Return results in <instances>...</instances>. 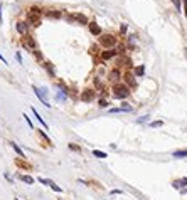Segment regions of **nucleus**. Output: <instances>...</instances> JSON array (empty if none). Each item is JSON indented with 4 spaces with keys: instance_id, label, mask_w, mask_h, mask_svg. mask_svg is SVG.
<instances>
[{
    "instance_id": "c756f323",
    "label": "nucleus",
    "mask_w": 187,
    "mask_h": 200,
    "mask_svg": "<svg viewBox=\"0 0 187 200\" xmlns=\"http://www.w3.org/2000/svg\"><path fill=\"white\" fill-rule=\"evenodd\" d=\"M37 182H39V183H42V185H47V187H49V180H47V178L39 177V178H37Z\"/></svg>"
},
{
    "instance_id": "dca6fc26",
    "label": "nucleus",
    "mask_w": 187,
    "mask_h": 200,
    "mask_svg": "<svg viewBox=\"0 0 187 200\" xmlns=\"http://www.w3.org/2000/svg\"><path fill=\"white\" fill-rule=\"evenodd\" d=\"M46 15L49 19H59V17H61V12H59V10H47Z\"/></svg>"
},
{
    "instance_id": "9d476101",
    "label": "nucleus",
    "mask_w": 187,
    "mask_h": 200,
    "mask_svg": "<svg viewBox=\"0 0 187 200\" xmlns=\"http://www.w3.org/2000/svg\"><path fill=\"white\" fill-rule=\"evenodd\" d=\"M30 109H32V114H34V116H36V120H37L39 123H41V125H42V128H44V130H47L49 126H47V123H46V121L42 120V116H41V114H39V113L36 111V108H30Z\"/></svg>"
},
{
    "instance_id": "6ab92c4d",
    "label": "nucleus",
    "mask_w": 187,
    "mask_h": 200,
    "mask_svg": "<svg viewBox=\"0 0 187 200\" xmlns=\"http://www.w3.org/2000/svg\"><path fill=\"white\" fill-rule=\"evenodd\" d=\"M37 135H39V138H41V140H44V141H46V145H47V146L51 145V140H49V136H47V135H46V133H44L42 130H37Z\"/></svg>"
},
{
    "instance_id": "c9c22d12",
    "label": "nucleus",
    "mask_w": 187,
    "mask_h": 200,
    "mask_svg": "<svg viewBox=\"0 0 187 200\" xmlns=\"http://www.w3.org/2000/svg\"><path fill=\"white\" fill-rule=\"evenodd\" d=\"M110 193H111V195H120V193H122V190H118V188H115V190H111Z\"/></svg>"
},
{
    "instance_id": "393cba45",
    "label": "nucleus",
    "mask_w": 187,
    "mask_h": 200,
    "mask_svg": "<svg viewBox=\"0 0 187 200\" xmlns=\"http://www.w3.org/2000/svg\"><path fill=\"white\" fill-rule=\"evenodd\" d=\"M15 165H17V167H20V168H30V165H29V163H25V162H22V160H17V162H15Z\"/></svg>"
},
{
    "instance_id": "b1692460",
    "label": "nucleus",
    "mask_w": 187,
    "mask_h": 200,
    "mask_svg": "<svg viewBox=\"0 0 187 200\" xmlns=\"http://www.w3.org/2000/svg\"><path fill=\"white\" fill-rule=\"evenodd\" d=\"M49 187H51V188H52L54 192H57V193H61V192H62V188H61V187H59V185H56V183H54L52 180H49Z\"/></svg>"
},
{
    "instance_id": "f3484780",
    "label": "nucleus",
    "mask_w": 187,
    "mask_h": 200,
    "mask_svg": "<svg viewBox=\"0 0 187 200\" xmlns=\"http://www.w3.org/2000/svg\"><path fill=\"white\" fill-rule=\"evenodd\" d=\"M118 79H120V71L113 69L111 72H110V81H111V83H117Z\"/></svg>"
},
{
    "instance_id": "2eb2a0df",
    "label": "nucleus",
    "mask_w": 187,
    "mask_h": 200,
    "mask_svg": "<svg viewBox=\"0 0 187 200\" xmlns=\"http://www.w3.org/2000/svg\"><path fill=\"white\" fill-rule=\"evenodd\" d=\"M10 146L14 148V151H15V153H17V155H19L20 158H25V155H24V151H22V150H20V146H19V145H17V143H14V141H10Z\"/></svg>"
},
{
    "instance_id": "79ce46f5",
    "label": "nucleus",
    "mask_w": 187,
    "mask_h": 200,
    "mask_svg": "<svg viewBox=\"0 0 187 200\" xmlns=\"http://www.w3.org/2000/svg\"><path fill=\"white\" fill-rule=\"evenodd\" d=\"M15 200H20V199H15Z\"/></svg>"
},
{
    "instance_id": "f704fd0d",
    "label": "nucleus",
    "mask_w": 187,
    "mask_h": 200,
    "mask_svg": "<svg viewBox=\"0 0 187 200\" xmlns=\"http://www.w3.org/2000/svg\"><path fill=\"white\" fill-rule=\"evenodd\" d=\"M110 113H123V111H122V108H111Z\"/></svg>"
},
{
    "instance_id": "a211bd4d",
    "label": "nucleus",
    "mask_w": 187,
    "mask_h": 200,
    "mask_svg": "<svg viewBox=\"0 0 187 200\" xmlns=\"http://www.w3.org/2000/svg\"><path fill=\"white\" fill-rule=\"evenodd\" d=\"M19 180H22L24 183H27V185H32L34 183V178L30 175H19Z\"/></svg>"
},
{
    "instance_id": "5701e85b",
    "label": "nucleus",
    "mask_w": 187,
    "mask_h": 200,
    "mask_svg": "<svg viewBox=\"0 0 187 200\" xmlns=\"http://www.w3.org/2000/svg\"><path fill=\"white\" fill-rule=\"evenodd\" d=\"M93 156H96V158H106L108 155L105 151H99V150H93Z\"/></svg>"
},
{
    "instance_id": "ddd939ff",
    "label": "nucleus",
    "mask_w": 187,
    "mask_h": 200,
    "mask_svg": "<svg viewBox=\"0 0 187 200\" xmlns=\"http://www.w3.org/2000/svg\"><path fill=\"white\" fill-rule=\"evenodd\" d=\"M56 99L59 103H64L66 99H68V93L66 91H62V89H57V93H56Z\"/></svg>"
},
{
    "instance_id": "7c9ffc66",
    "label": "nucleus",
    "mask_w": 187,
    "mask_h": 200,
    "mask_svg": "<svg viewBox=\"0 0 187 200\" xmlns=\"http://www.w3.org/2000/svg\"><path fill=\"white\" fill-rule=\"evenodd\" d=\"M4 177L7 178V180H9L10 183H14V177H12V175H10V173H7V172H5V173H4Z\"/></svg>"
},
{
    "instance_id": "ea45409f",
    "label": "nucleus",
    "mask_w": 187,
    "mask_h": 200,
    "mask_svg": "<svg viewBox=\"0 0 187 200\" xmlns=\"http://www.w3.org/2000/svg\"><path fill=\"white\" fill-rule=\"evenodd\" d=\"M0 22H2V7H0Z\"/></svg>"
},
{
    "instance_id": "6e6552de",
    "label": "nucleus",
    "mask_w": 187,
    "mask_h": 200,
    "mask_svg": "<svg viewBox=\"0 0 187 200\" xmlns=\"http://www.w3.org/2000/svg\"><path fill=\"white\" fill-rule=\"evenodd\" d=\"M125 81H126V86H130V88H137V81H135V76H133V74L126 72V74H125Z\"/></svg>"
},
{
    "instance_id": "1a4fd4ad",
    "label": "nucleus",
    "mask_w": 187,
    "mask_h": 200,
    "mask_svg": "<svg viewBox=\"0 0 187 200\" xmlns=\"http://www.w3.org/2000/svg\"><path fill=\"white\" fill-rule=\"evenodd\" d=\"M89 30H91V34H94V35H101V27H99L96 22H89Z\"/></svg>"
},
{
    "instance_id": "f03ea898",
    "label": "nucleus",
    "mask_w": 187,
    "mask_h": 200,
    "mask_svg": "<svg viewBox=\"0 0 187 200\" xmlns=\"http://www.w3.org/2000/svg\"><path fill=\"white\" fill-rule=\"evenodd\" d=\"M34 93H36V96H37V99L44 104L46 108L51 106V103H49V99H47V89L46 88H37V86H32Z\"/></svg>"
},
{
    "instance_id": "f257e3e1",
    "label": "nucleus",
    "mask_w": 187,
    "mask_h": 200,
    "mask_svg": "<svg viewBox=\"0 0 187 200\" xmlns=\"http://www.w3.org/2000/svg\"><path fill=\"white\" fill-rule=\"evenodd\" d=\"M128 86L126 84H115L113 86V96L117 99H125V98H128Z\"/></svg>"
},
{
    "instance_id": "412c9836",
    "label": "nucleus",
    "mask_w": 187,
    "mask_h": 200,
    "mask_svg": "<svg viewBox=\"0 0 187 200\" xmlns=\"http://www.w3.org/2000/svg\"><path fill=\"white\" fill-rule=\"evenodd\" d=\"M44 67H46V71L49 72V76H51V77H54V76H56V72H54V67L51 66V62H44Z\"/></svg>"
},
{
    "instance_id": "423d86ee",
    "label": "nucleus",
    "mask_w": 187,
    "mask_h": 200,
    "mask_svg": "<svg viewBox=\"0 0 187 200\" xmlns=\"http://www.w3.org/2000/svg\"><path fill=\"white\" fill-rule=\"evenodd\" d=\"M172 187H174V188H179V190H182L184 187H187V177L174 180V182H172Z\"/></svg>"
},
{
    "instance_id": "4c0bfd02",
    "label": "nucleus",
    "mask_w": 187,
    "mask_h": 200,
    "mask_svg": "<svg viewBox=\"0 0 187 200\" xmlns=\"http://www.w3.org/2000/svg\"><path fill=\"white\" fill-rule=\"evenodd\" d=\"M17 61H19L20 64H22V56H20V52H17Z\"/></svg>"
},
{
    "instance_id": "4468645a",
    "label": "nucleus",
    "mask_w": 187,
    "mask_h": 200,
    "mask_svg": "<svg viewBox=\"0 0 187 200\" xmlns=\"http://www.w3.org/2000/svg\"><path fill=\"white\" fill-rule=\"evenodd\" d=\"M115 56H117V51H115V49H110V51H103V52H101V57H103L105 61L111 59V57H115Z\"/></svg>"
},
{
    "instance_id": "7ed1b4c3",
    "label": "nucleus",
    "mask_w": 187,
    "mask_h": 200,
    "mask_svg": "<svg viewBox=\"0 0 187 200\" xmlns=\"http://www.w3.org/2000/svg\"><path fill=\"white\" fill-rule=\"evenodd\" d=\"M99 44H101L103 47H106V49H110V47H113L115 44H117V39H115V35H111V34L99 35Z\"/></svg>"
},
{
    "instance_id": "58836bf2",
    "label": "nucleus",
    "mask_w": 187,
    "mask_h": 200,
    "mask_svg": "<svg viewBox=\"0 0 187 200\" xmlns=\"http://www.w3.org/2000/svg\"><path fill=\"white\" fill-rule=\"evenodd\" d=\"M0 61H2V62H4V64H7V61H5V57L2 56V54H0Z\"/></svg>"
},
{
    "instance_id": "bb28decb",
    "label": "nucleus",
    "mask_w": 187,
    "mask_h": 200,
    "mask_svg": "<svg viewBox=\"0 0 187 200\" xmlns=\"http://www.w3.org/2000/svg\"><path fill=\"white\" fill-rule=\"evenodd\" d=\"M30 14H37V15H41V14H42V9H39V7H30Z\"/></svg>"
},
{
    "instance_id": "c85d7f7f",
    "label": "nucleus",
    "mask_w": 187,
    "mask_h": 200,
    "mask_svg": "<svg viewBox=\"0 0 187 200\" xmlns=\"http://www.w3.org/2000/svg\"><path fill=\"white\" fill-rule=\"evenodd\" d=\"M162 125H164V121H152V123H150L152 128H159V126H162Z\"/></svg>"
},
{
    "instance_id": "a19ab883",
    "label": "nucleus",
    "mask_w": 187,
    "mask_h": 200,
    "mask_svg": "<svg viewBox=\"0 0 187 200\" xmlns=\"http://www.w3.org/2000/svg\"><path fill=\"white\" fill-rule=\"evenodd\" d=\"M184 54H186V59H187V49H184Z\"/></svg>"
},
{
    "instance_id": "f8f14e48",
    "label": "nucleus",
    "mask_w": 187,
    "mask_h": 200,
    "mask_svg": "<svg viewBox=\"0 0 187 200\" xmlns=\"http://www.w3.org/2000/svg\"><path fill=\"white\" fill-rule=\"evenodd\" d=\"M24 44H25V46H29L30 47V49H36V41H34L32 39V35H24Z\"/></svg>"
},
{
    "instance_id": "cd10ccee",
    "label": "nucleus",
    "mask_w": 187,
    "mask_h": 200,
    "mask_svg": "<svg viewBox=\"0 0 187 200\" xmlns=\"http://www.w3.org/2000/svg\"><path fill=\"white\" fill-rule=\"evenodd\" d=\"M24 116V120L27 121V125H29V128H30V130H34V125H32V121H30V118L27 116V114H22Z\"/></svg>"
},
{
    "instance_id": "aec40b11",
    "label": "nucleus",
    "mask_w": 187,
    "mask_h": 200,
    "mask_svg": "<svg viewBox=\"0 0 187 200\" xmlns=\"http://www.w3.org/2000/svg\"><path fill=\"white\" fill-rule=\"evenodd\" d=\"M187 156V150H177L174 151V158H186Z\"/></svg>"
},
{
    "instance_id": "e433bc0d",
    "label": "nucleus",
    "mask_w": 187,
    "mask_h": 200,
    "mask_svg": "<svg viewBox=\"0 0 187 200\" xmlns=\"http://www.w3.org/2000/svg\"><path fill=\"white\" fill-rule=\"evenodd\" d=\"M184 2V14H186V17H187V0H182Z\"/></svg>"
},
{
    "instance_id": "9b49d317",
    "label": "nucleus",
    "mask_w": 187,
    "mask_h": 200,
    "mask_svg": "<svg viewBox=\"0 0 187 200\" xmlns=\"http://www.w3.org/2000/svg\"><path fill=\"white\" fill-rule=\"evenodd\" d=\"M27 17H29V20H30V24H32L34 27H37L39 24H41V15H37V14H29Z\"/></svg>"
},
{
    "instance_id": "4be33fe9",
    "label": "nucleus",
    "mask_w": 187,
    "mask_h": 200,
    "mask_svg": "<svg viewBox=\"0 0 187 200\" xmlns=\"http://www.w3.org/2000/svg\"><path fill=\"white\" fill-rule=\"evenodd\" d=\"M143 74H145V66H137L135 67V76L140 77V76H143Z\"/></svg>"
},
{
    "instance_id": "0eeeda50",
    "label": "nucleus",
    "mask_w": 187,
    "mask_h": 200,
    "mask_svg": "<svg viewBox=\"0 0 187 200\" xmlns=\"http://www.w3.org/2000/svg\"><path fill=\"white\" fill-rule=\"evenodd\" d=\"M15 29L20 35H27V24L25 22H17L15 24Z\"/></svg>"
},
{
    "instance_id": "a878e982",
    "label": "nucleus",
    "mask_w": 187,
    "mask_h": 200,
    "mask_svg": "<svg viewBox=\"0 0 187 200\" xmlns=\"http://www.w3.org/2000/svg\"><path fill=\"white\" fill-rule=\"evenodd\" d=\"M69 150H73V151H78V153H81V146H78V145H74V143H69Z\"/></svg>"
},
{
    "instance_id": "72a5a7b5",
    "label": "nucleus",
    "mask_w": 187,
    "mask_h": 200,
    "mask_svg": "<svg viewBox=\"0 0 187 200\" xmlns=\"http://www.w3.org/2000/svg\"><path fill=\"white\" fill-rule=\"evenodd\" d=\"M98 104H99L101 108H106V106H108V101H106V99H99V103H98Z\"/></svg>"
},
{
    "instance_id": "2f4dec72",
    "label": "nucleus",
    "mask_w": 187,
    "mask_h": 200,
    "mask_svg": "<svg viewBox=\"0 0 187 200\" xmlns=\"http://www.w3.org/2000/svg\"><path fill=\"white\" fill-rule=\"evenodd\" d=\"M148 114H147V116H142V118H138V120H137V123H145V121H148Z\"/></svg>"
},
{
    "instance_id": "39448f33",
    "label": "nucleus",
    "mask_w": 187,
    "mask_h": 200,
    "mask_svg": "<svg viewBox=\"0 0 187 200\" xmlns=\"http://www.w3.org/2000/svg\"><path fill=\"white\" fill-rule=\"evenodd\" d=\"M68 20H71V22L74 20V22H79V24H88V19L83 14H78V12L76 14H69L68 15Z\"/></svg>"
},
{
    "instance_id": "20e7f679",
    "label": "nucleus",
    "mask_w": 187,
    "mask_h": 200,
    "mask_svg": "<svg viewBox=\"0 0 187 200\" xmlns=\"http://www.w3.org/2000/svg\"><path fill=\"white\" fill-rule=\"evenodd\" d=\"M94 99V89H84L83 93H81V101L83 103H89Z\"/></svg>"
},
{
    "instance_id": "473e14b6",
    "label": "nucleus",
    "mask_w": 187,
    "mask_h": 200,
    "mask_svg": "<svg viewBox=\"0 0 187 200\" xmlns=\"http://www.w3.org/2000/svg\"><path fill=\"white\" fill-rule=\"evenodd\" d=\"M174 2V5H175V9L177 10H180V7H182V4H180V0H172Z\"/></svg>"
}]
</instances>
